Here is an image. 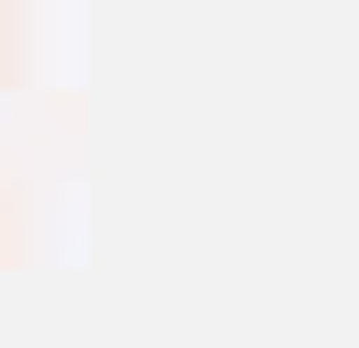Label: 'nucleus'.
<instances>
[]
</instances>
